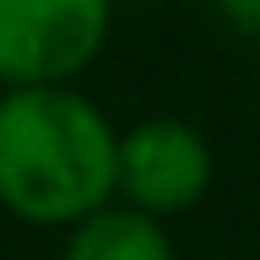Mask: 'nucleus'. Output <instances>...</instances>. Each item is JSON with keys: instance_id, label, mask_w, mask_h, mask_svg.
<instances>
[{"instance_id": "f257e3e1", "label": "nucleus", "mask_w": 260, "mask_h": 260, "mask_svg": "<svg viewBox=\"0 0 260 260\" xmlns=\"http://www.w3.org/2000/svg\"><path fill=\"white\" fill-rule=\"evenodd\" d=\"M119 168V130L71 92L6 87L0 98V206L22 222H81L109 206Z\"/></svg>"}, {"instance_id": "f03ea898", "label": "nucleus", "mask_w": 260, "mask_h": 260, "mask_svg": "<svg viewBox=\"0 0 260 260\" xmlns=\"http://www.w3.org/2000/svg\"><path fill=\"white\" fill-rule=\"evenodd\" d=\"M114 0H0V87H54L98 60Z\"/></svg>"}, {"instance_id": "7ed1b4c3", "label": "nucleus", "mask_w": 260, "mask_h": 260, "mask_svg": "<svg viewBox=\"0 0 260 260\" xmlns=\"http://www.w3.org/2000/svg\"><path fill=\"white\" fill-rule=\"evenodd\" d=\"M211 179V152L201 130L179 125V119H146V125L119 136V168H114V190L125 195V206L146 217H174L206 195Z\"/></svg>"}, {"instance_id": "20e7f679", "label": "nucleus", "mask_w": 260, "mask_h": 260, "mask_svg": "<svg viewBox=\"0 0 260 260\" xmlns=\"http://www.w3.org/2000/svg\"><path fill=\"white\" fill-rule=\"evenodd\" d=\"M65 260H174V244L157 217L136 206H98L71 222Z\"/></svg>"}, {"instance_id": "39448f33", "label": "nucleus", "mask_w": 260, "mask_h": 260, "mask_svg": "<svg viewBox=\"0 0 260 260\" xmlns=\"http://www.w3.org/2000/svg\"><path fill=\"white\" fill-rule=\"evenodd\" d=\"M217 11L244 32H260V0H217Z\"/></svg>"}]
</instances>
